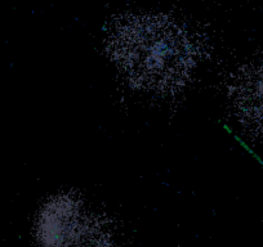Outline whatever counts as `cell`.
<instances>
[{
	"mask_svg": "<svg viewBox=\"0 0 263 247\" xmlns=\"http://www.w3.org/2000/svg\"><path fill=\"white\" fill-rule=\"evenodd\" d=\"M106 49L130 87L160 95L183 89L200 57L195 35L164 14L120 17L111 25Z\"/></svg>",
	"mask_w": 263,
	"mask_h": 247,
	"instance_id": "6da1fadb",
	"label": "cell"
},
{
	"mask_svg": "<svg viewBox=\"0 0 263 247\" xmlns=\"http://www.w3.org/2000/svg\"><path fill=\"white\" fill-rule=\"evenodd\" d=\"M37 247H119L112 220L80 196H50L34 223Z\"/></svg>",
	"mask_w": 263,
	"mask_h": 247,
	"instance_id": "7a4b0ae2",
	"label": "cell"
},
{
	"mask_svg": "<svg viewBox=\"0 0 263 247\" xmlns=\"http://www.w3.org/2000/svg\"><path fill=\"white\" fill-rule=\"evenodd\" d=\"M232 94L235 106L245 118L263 122V66L244 72Z\"/></svg>",
	"mask_w": 263,
	"mask_h": 247,
	"instance_id": "3957f363",
	"label": "cell"
}]
</instances>
